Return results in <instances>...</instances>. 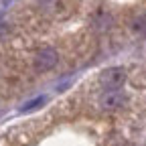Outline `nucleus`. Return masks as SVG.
I'll return each instance as SVG.
<instances>
[{
    "label": "nucleus",
    "mask_w": 146,
    "mask_h": 146,
    "mask_svg": "<svg viewBox=\"0 0 146 146\" xmlns=\"http://www.w3.org/2000/svg\"><path fill=\"white\" fill-rule=\"evenodd\" d=\"M124 79H126V71L122 69V67H110V69H106L104 73H102V85L106 87V89H120V85L124 83Z\"/></svg>",
    "instance_id": "nucleus-1"
},
{
    "label": "nucleus",
    "mask_w": 146,
    "mask_h": 146,
    "mask_svg": "<svg viewBox=\"0 0 146 146\" xmlns=\"http://www.w3.org/2000/svg\"><path fill=\"white\" fill-rule=\"evenodd\" d=\"M124 102H126V96L120 89H106L100 96V106L104 110H118L124 106Z\"/></svg>",
    "instance_id": "nucleus-2"
},
{
    "label": "nucleus",
    "mask_w": 146,
    "mask_h": 146,
    "mask_svg": "<svg viewBox=\"0 0 146 146\" xmlns=\"http://www.w3.org/2000/svg\"><path fill=\"white\" fill-rule=\"evenodd\" d=\"M57 51L47 47V49H41L39 53H36V57H35V67L39 69V71H47L51 67L57 65Z\"/></svg>",
    "instance_id": "nucleus-3"
},
{
    "label": "nucleus",
    "mask_w": 146,
    "mask_h": 146,
    "mask_svg": "<svg viewBox=\"0 0 146 146\" xmlns=\"http://www.w3.org/2000/svg\"><path fill=\"white\" fill-rule=\"evenodd\" d=\"M132 29L140 35H146V16H138L134 18V23H132Z\"/></svg>",
    "instance_id": "nucleus-4"
},
{
    "label": "nucleus",
    "mask_w": 146,
    "mask_h": 146,
    "mask_svg": "<svg viewBox=\"0 0 146 146\" xmlns=\"http://www.w3.org/2000/svg\"><path fill=\"white\" fill-rule=\"evenodd\" d=\"M41 104H43V98H36V100H33V102L25 104V106H23V110H25V112H29V110H33V108H39Z\"/></svg>",
    "instance_id": "nucleus-5"
},
{
    "label": "nucleus",
    "mask_w": 146,
    "mask_h": 146,
    "mask_svg": "<svg viewBox=\"0 0 146 146\" xmlns=\"http://www.w3.org/2000/svg\"><path fill=\"white\" fill-rule=\"evenodd\" d=\"M10 2H12V0H4V4H10Z\"/></svg>",
    "instance_id": "nucleus-6"
}]
</instances>
